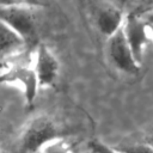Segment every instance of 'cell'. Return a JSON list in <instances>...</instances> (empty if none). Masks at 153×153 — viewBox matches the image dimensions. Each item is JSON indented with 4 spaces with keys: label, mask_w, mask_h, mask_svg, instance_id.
<instances>
[{
    "label": "cell",
    "mask_w": 153,
    "mask_h": 153,
    "mask_svg": "<svg viewBox=\"0 0 153 153\" xmlns=\"http://www.w3.org/2000/svg\"><path fill=\"white\" fill-rule=\"evenodd\" d=\"M0 22L20 36L25 44L36 39L37 22L32 6L20 4L0 6Z\"/></svg>",
    "instance_id": "6da1fadb"
},
{
    "label": "cell",
    "mask_w": 153,
    "mask_h": 153,
    "mask_svg": "<svg viewBox=\"0 0 153 153\" xmlns=\"http://www.w3.org/2000/svg\"><path fill=\"white\" fill-rule=\"evenodd\" d=\"M59 135L60 129L50 118L37 117L27 126L23 133L20 140V152L32 153Z\"/></svg>",
    "instance_id": "7a4b0ae2"
},
{
    "label": "cell",
    "mask_w": 153,
    "mask_h": 153,
    "mask_svg": "<svg viewBox=\"0 0 153 153\" xmlns=\"http://www.w3.org/2000/svg\"><path fill=\"white\" fill-rule=\"evenodd\" d=\"M108 50L111 61L118 69L129 74H135L139 72L140 65L134 59L131 49L126 38L123 26L111 37H109Z\"/></svg>",
    "instance_id": "3957f363"
},
{
    "label": "cell",
    "mask_w": 153,
    "mask_h": 153,
    "mask_svg": "<svg viewBox=\"0 0 153 153\" xmlns=\"http://www.w3.org/2000/svg\"><path fill=\"white\" fill-rule=\"evenodd\" d=\"M59 69V61L55 55L50 51V49L44 44L37 45L33 71L37 76L38 86L53 85L57 78Z\"/></svg>",
    "instance_id": "277c9868"
},
{
    "label": "cell",
    "mask_w": 153,
    "mask_h": 153,
    "mask_svg": "<svg viewBox=\"0 0 153 153\" xmlns=\"http://www.w3.org/2000/svg\"><path fill=\"white\" fill-rule=\"evenodd\" d=\"M147 27L146 22L135 14H130L124 19L123 31L127 42L131 49L135 61L140 65L142 60V50L147 43Z\"/></svg>",
    "instance_id": "5b68a950"
},
{
    "label": "cell",
    "mask_w": 153,
    "mask_h": 153,
    "mask_svg": "<svg viewBox=\"0 0 153 153\" xmlns=\"http://www.w3.org/2000/svg\"><path fill=\"white\" fill-rule=\"evenodd\" d=\"M0 81H4V82L16 81L22 84L25 90V97L27 103L33 102L36 97L37 87H38V81H37V76L33 68H30L26 66H13L0 75Z\"/></svg>",
    "instance_id": "8992f818"
},
{
    "label": "cell",
    "mask_w": 153,
    "mask_h": 153,
    "mask_svg": "<svg viewBox=\"0 0 153 153\" xmlns=\"http://www.w3.org/2000/svg\"><path fill=\"white\" fill-rule=\"evenodd\" d=\"M123 13L116 7H104L98 12L97 25L102 33L108 37H111L115 32H117L123 26Z\"/></svg>",
    "instance_id": "52a82bcc"
},
{
    "label": "cell",
    "mask_w": 153,
    "mask_h": 153,
    "mask_svg": "<svg viewBox=\"0 0 153 153\" xmlns=\"http://www.w3.org/2000/svg\"><path fill=\"white\" fill-rule=\"evenodd\" d=\"M25 42L12 29L0 22V57L25 47Z\"/></svg>",
    "instance_id": "ba28073f"
},
{
    "label": "cell",
    "mask_w": 153,
    "mask_h": 153,
    "mask_svg": "<svg viewBox=\"0 0 153 153\" xmlns=\"http://www.w3.org/2000/svg\"><path fill=\"white\" fill-rule=\"evenodd\" d=\"M122 153H153V148L146 145H133V146H124L121 148Z\"/></svg>",
    "instance_id": "9c48e42d"
},
{
    "label": "cell",
    "mask_w": 153,
    "mask_h": 153,
    "mask_svg": "<svg viewBox=\"0 0 153 153\" xmlns=\"http://www.w3.org/2000/svg\"><path fill=\"white\" fill-rule=\"evenodd\" d=\"M45 153H68V149L62 146L61 143H56L53 146H49L45 151Z\"/></svg>",
    "instance_id": "30bf717a"
},
{
    "label": "cell",
    "mask_w": 153,
    "mask_h": 153,
    "mask_svg": "<svg viewBox=\"0 0 153 153\" xmlns=\"http://www.w3.org/2000/svg\"><path fill=\"white\" fill-rule=\"evenodd\" d=\"M92 148L94 149V152L97 153H115L112 149H110L109 147L99 143V142H93L92 143Z\"/></svg>",
    "instance_id": "8fae6325"
},
{
    "label": "cell",
    "mask_w": 153,
    "mask_h": 153,
    "mask_svg": "<svg viewBox=\"0 0 153 153\" xmlns=\"http://www.w3.org/2000/svg\"><path fill=\"white\" fill-rule=\"evenodd\" d=\"M16 4H20V5H26V6H37L41 4V0H14Z\"/></svg>",
    "instance_id": "7c38bea8"
},
{
    "label": "cell",
    "mask_w": 153,
    "mask_h": 153,
    "mask_svg": "<svg viewBox=\"0 0 153 153\" xmlns=\"http://www.w3.org/2000/svg\"><path fill=\"white\" fill-rule=\"evenodd\" d=\"M142 19L146 22V24L149 26V25H153V10H151L145 17H142Z\"/></svg>",
    "instance_id": "4fadbf2b"
},
{
    "label": "cell",
    "mask_w": 153,
    "mask_h": 153,
    "mask_svg": "<svg viewBox=\"0 0 153 153\" xmlns=\"http://www.w3.org/2000/svg\"><path fill=\"white\" fill-rule=\"evenodd\" d=\"M16 4L14 0H0V6H7V5H12Z\"/></svg>",
    "instance_id": "5bb4252c"
},
{
    "label": "cell",
    "mask_w": 153,
    "mask_h": 153,
    "mask_svg": "<svg viewBox=\"0 0 153 153\" xmlns=\"http://www.w3.org/2000/svg\"><path fill=\"white\" fill-rule=\"evenodd\" d=\"M148 27H151V30H152V33H153V25H149Z\"/></svg>",
    "instance_id": "9a60e30c"
},
{
    "label": "cell",
    "mask_w": 153,
    "mask_h": 153,
    "mask_svg": "<svg viewBox=\"0 0 153 153\" xmlns=\"http://www.w3.org/2000/svg\"><path fill=\"white\" fill-rule=\"evenodd\" d=\"M142 1H143V0H142ZM145 1H151V0H145Z\"/></svg>",
    "instance_id": "2e32d148"
}]
</instances>
